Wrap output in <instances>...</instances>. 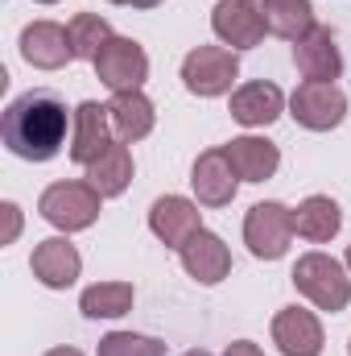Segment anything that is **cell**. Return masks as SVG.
Here are the masks:
<instances>
[{"instance_id":"cell-29","label":"cell","mask_w":351,"mask_h":356,"mask_svg":"<svg viewBox=\"0 0 351 356\" xmlns=\"http://www.w3.org/2000/svg\"><path fill=\"white\" fill-rule=\"evenodd\" d=\"M46 356H83V353H75V348H54V353H46Z\"/></svg>"},{"instance_id":"cell-2","label":"cell","mask_w":351,"mask_h":356,"mask_svg":"<svg viewBox=\"0 0 351 356\" xmlns=\"http://www.w3.org/2000/svg\"><path fill=\"white\" fill-rule=\"evenodd\" d=\"M293 286L318 307V311H343L351 302V277L343 273V266L335 261V257H327V253H306V257H298V266H293Z\"/></svg>"},{"instance_id":"cell-28","label":"cell","mask_w":351,"mask_h":356,"mask_svg":"<svg viewBox=\"0 0 351 356\" xmlns=\"http://www.w3.org/2000/svg\"><path fill=\"white\" fill-rule=\"evenodd\" d=\"M112 4H132V8H153V4H162V0H112Z\"/></svg>"},{"instance_id":"cell-5","label":"cell","mask_w":351,"mask_h":356,"mask_svg":"<svg viewBox=\"0 0 351 356\" xmlns=\"http://www.w3.org/2000/svg\"><path fill=\"white\" fill-rule=\"evenodd\" d=\"M289 241H293V211L285 203H257L244 220V245L252 249V257L261 261H277L289 253Z\"/></svg>"},{"instance_id":"cell-17","label":"cell","mask_w":351,"mask_h":356,"mask_svg":"<svg viewBox=\"0 0 351 356\" xmlns=\"http://www.w3.org/2000/svg\"><path fill=\"white\" fill-rule=\"evenodd\" d=\"M281 108H285V95L277 83H244V88L232 95V116L240 120V124H248V129H261V124H273L277 116H281Z\"/></svg>"},{"instance_id":"cell-30","label":"cell","mask_w":351,"mask_h":356,"mask_svg":"<svg viewBox=\"0 0 351 356\" xmlns=\"http://www.w3.org/2000/svg\"><path fill=\"white\" fill-rule=\"evenodd\" d=\"M182 356H211V353H203V348H190V353H182Z\"/></svg>"},{"instance_id":"cell-19","label":"cell","mask_w":351,"mask_h":356,"mask_svg":"<svg viewBox=\"0 0 351 356\" xmlns=\"http://www.w3.org/2000/svg\"><path fill=\"white\" fill-rule=\"evenodd\" d=\"M108 116H112V129L120 141H141L153 133V104L141 95V91H116L112 104H108Z\"/></svg>"},{"instance_id":"cell-3","label":"cell","mask_w":351,"mask_h":356,"mask_svg":"<svg viewBox=\"0 0 351 356\" xmlns=\"http://www.w3.org/2000/svg\"><path fill=\"white\" fill-rule=\"evenodd\" d=\"M99 199L103 195L91 182H54V186L42 191L37 211L62 232H83L99 220Z\"/></svg>"},{"instance_id":"cell-31","label":"cell","mask_w":351,"mask_h":356,"mask_svg":"<svg viewBox=\"0 0 351 356\" xmlns=\"http://www.w3.org/2000/svg\"><path fill=\"white\" fill-rule=\"evenodd\" d=\"M348 266H351V245H348Z\"/></svg>"},{"instance_id":"cell-9","label":"cell","mask_w":351,"mask_h":356,"mask_svg":"<svg viewBox=\"0 0 351 356\" xmlns=\"http://www.w3.org/2000/svg\"><path fill=\"white\" fill-rule=\"evenodd\" d=\"M293 67L314 83H335L343 75V54L335 46V33L327 25H314L306 38L293 42Z\"/></svg>"},{"instance_id":"cell-8","label":"cell","mask_w":351,"mask_h":356,"mask_svg":"<svg viewBox=\"0 0 351 356\" xmlns=\"http://www.w3.org/2000/svg\"><path fill=\"white\" fill-rule=\"evenodd\" d=\"M289 116H293L302 129L327 133V129H335V124L348 116V95L335 88V83H314V79H306L302 88L289 95Z\"/></svg>"},{"instance_id":"cell-4","label":"cell","mask_w":351,"mask_h":356,"mask_svg":"<svg viewBox=\"0 0 351 356\" xmlns=\"http://www.w3.org/2000/svg\"><path fill=\"white\" fill-rule=\"evenodd\" d=\"M236 75H240V63H236V50H228V46H194L182 58V83L203 99L232 91Z\"/></svg>"},{"instance_id":"cell-20","label":"cell","mask_w":351,"mask_h":356,"mask_svg":"<svg viewBox=\"0 0 351 356\" xmlns=\"http://www.w3.org/2000/svg\"><path fill=\"white\" fill-rule=\"evenodd\" d=\"M87 182L103 195V199L124 195L128 182H132V154H128V145H124V141H112V145L87 166Z\"/></svg>"},{"instance_id":"cell-16","label":"cell","mask_w":351,"mask_h":356,"mask_svg":"<svg viewBox=\"0 0 351 356\" xmlns=\"http://www.w3.org/2000/svg\"><path fill=\"white\" fill-rule=\"evenodd\" d=\"M33 277L42 282V286H50V290H67L75 277H79V269H83V257H79V249L71 245V241H62V236H50V241H42L37 249H33Z\"/></svg>"},{"instance_id":"cell-7","label":"cell","mask_w":351,"mask_h":356,"mask_svg":"<svg viewBox=\"0 0 351 356\" xmlns=\"http://www.w3.org/2000/svg\"><path fill=\"white\" fill-rule=\"evenodd\" d=\"M211 29L232 50H252V46H261V38L268 33L264 8L257 0H219L211 8Z\"/></svg>"},{"instance_id":"cell-10","label":"cell","mask_w":351,"mask_h":356,"mask_svg":"<svg viewBox=\"0 0 351 356\" xmlns=\"http://www.w3.org/2000/svg\"><path fill=\"white\" fill-rule=\"evenodd\" d=\"M190 186H194L203 207H228L236 199L240 175H236V166L228 162L223 149H207V154H198V162L190 170Z\"/></svg>"},{"instance_id":"cell-6","label":"cell","mask_w":351,"mask_h":356,"mask_svg":"<svg viewBox=\"0 0 351 356\" xmlns=\"http://www.w3.org/2000/svg\"><path fill=\"white\" fill-rule=\"evenodd\" d=\"M95 75L103 88H112V95L116 91H141L149 79V54L132 38H112L95 58Z\"/></svg>"},{"instance_id":"cell-1","label":"cell","mask_w":351,"mask_h":356,"mask_svg":"<svg viewBox=\"0 0 351 356\" xmlns=\"http://www.w3.org/2000/svg\"><path fill=\"white\" fill-rule=\"evenodd\" d=\"M4 145L25 162H50L67 141V104L54 91H25L4 108Z\"/></svg>"},{"instance_id":"cell-26","label":"cell","mask_w":351,"mask_h":356,"mask_svg":"<svg viewBox=\"0 0 351 356\" xmlns=\"http://www.w3.org/2000/svg\"><path fill=\"white\" fill-rule=\"evenodd\" d=\"M0 211H4V236H0V245H12L17 232H21V211H17V203H4Z\"/></svg>"},{"instance_id":"cell-14","label":"cell","mask_w":351,"mask_h":356,"mask_svg":"<svg viewBox=\"0 0 351 356\" xmlns=\"http://www.w3.org/2000/svg\"><path fill=\"white\" fill-rule=\"evenodd\" d=\"M112 145V116L103 104L95 99H83L75 108V137H71V158L79 166H91L103 149Z\"/></svg>"},{"instance_id":"cell-27","label":"cell","mask_w":351,"mask_h":356,"mask_svg":"<svg viewBox=\"0 0 351 356\" xmlns=\"http://www.w3.org/2000/svg\"><path fill=\"white\" fill-rule=\"evenodd\" d=\"M223 356H264V353L252 344V340H236V344H228V353Z\"/></svg>"},{"instance_id":"cell-12","label":"cell","mask_w":351,"mask_h":356,"mask_svg":"<svg viewBox=\"0 0 351 356\" xmlns=\"http://www.w3.org/2000/svg\"><path fill=\"white\" fill-rule=\"evenodd\" d=\"M149 228H153V236H157L166 249H182L194 232H203V216H198V207H194L190 199L166 195V199H157V203L149 207Z\"/></svg>"},{"instance_id":"cell-23","label":"cell","mask_w":351,"mask_h":356,"mask_svg":"<svg viewBox=\"0 0 351 356\" xmlns=\"http://www.w3.org/2000/svg\"><path fill=\"white\" fill-rule=\"evenodd\" d=\"M79 311L87 319H120L132 311V286L128 282H95L83 290Z\"/></svg>"},{"instance_id":"cell-32","label":"cell","mask_w":351,"mask_h":356,"mask_svg":"<svg viewBox=\"0 0 351 356\" xmlns=\"http://www.w3.org/2000/svg\"><path fill=\"white\" fill-rule=\"evenodd\" d=\"M42 4H54V0H42Z\"/></svg>"},{"instance_id":"cell-11","label":"cell","mask_w":351,"mask_h":356,"mask_svg":"<svg viewBox=\"0 0 351 356\" xmlns=\"http://www.w3.org/2000/svg\"><path fill=\"white\" fill-rule=\"evenodd\" d=\"M21 58L37 71H58V67H67V58H75L71 33L54 21H33L21 29Z\"/></svg>"},{"instance_id":"cell-15","label":"cell","mask_w":351,"mask_h":356,"mask_svg":"<svg viewBox=\"0 0 351 356\" xmlns=\"http://www.w3.org/2000/svg\"><path fill=\"white\" fill-rule=\"evenodd\" d=\"M182 266L186 273L194 277V282H203V286H215V282H223L228 277V269H232V253H228V245L215 236V232H194L182 249Z\"/></svg>"},{"instance_id":"cell-24","label":"cell","mask_w":351,"mask_h":356,"mask_svg":"<svg viewBox=\"0 0 351 356\" xmlns=\"http://www.w3.org/2000/svg\"><path fill=\"white\" fill-rule=\"evenodd\" d=\"M67 33H71V50H75V58H87V63H95L99 50L116 38L112 25H108L99 13H79V17L67 25Z\"/></svg>"},{"instance_id":"cell-25","label":"cell","mask_w":351,"mask_h":356,"mask_svg":"<svg viewBox=\"0 0 351 356\" xmlns=\"http://www.w3.org/2000/svg\"><path fill=\"white\" fill-rule=\"evenodd\" d=\"M95 356H166V344L153 336H132V332H112L99 340Z\"/></svg>"},{"instance_id":"cell-13","label":"cell","mask_w":351,"mask_h":356,"mask_svg":"<svg viewBox=\"0 0 351 356\" xmlns=\"http://www.w3.org/2000/svg\"><path fill=\"white\" fill-rule=\"evenodd\" d=\"M273 344L285 356H318L323 353V323L302 307H285L273 319Z\"/></svg>"},{"instance_id":"cell-18","label":"cell","mask_w":351,"mask_h":356,"mask_svg":"<svg viewBox=\"0 0 351 356\" xmlns=\"http://www.w3.org/2000/svg\"><path fill=\"white\" fill-rule=\"evenodd\" d=\"M223 154H228V162L236 166L240 182H264V178H273L277 162H281L277 145L264 141V137H236V141L223 145Z\"/></svg>"},{"instance_id":"cell-21","label":"cell","mask_w":351,"mask_h":356,"mask_svg":"<svg viewBox=\"0 0 351 356\" xmlns=\"http://www.w3.org/2000/svg\"><path fill=\"white\" fill-rule=\"evenodd\" d=\"M339 228H343V211H339V203L327 199V195H310V199L293 211V232L306 236V241H314V245L331 241Z\"/></svg>"},{"instance_id":"cell-22","label":"cell","mask_w":351,"mask_h":356,"mask_svg":"<svg viewBox=\"0 0 351 356\" xmlns=\"http://www.w3.org/2000/svg\"><path fill=\"white\" fill-rule=\"evenodd\" d=\"M264 8V25L268 33L285 38V42H298L314 29V8L310 0H261Z\"/></svg>"}]
</instances>
